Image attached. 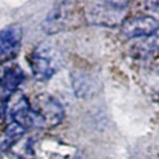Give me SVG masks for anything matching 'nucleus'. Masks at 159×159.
<instances>
[{"label": "nucleus", "instance_id": "obj_5", "mask_svg": "<svg viewBox=\"0 0 159 159\" xmlns=\"http://www.w3.org/2000/svg\"><path fill=\"white\" fill-rule=\"evenodd\" d=\"M159 30V20L147 15H138L122 22L121 32L127 39L150 37Z\"/></svg>", "mask_w": 159, "mask_h": 159}, {"label": "nucleus", "instance_id": "obj_6", "mask_svg": "<svg viewBox=\"0 0 159 159\" xmlns=\"http://www.w3.org/2000/svg\"><path fill=\"white\" fill-rule=\"evenodd\" d=\"M22 29L19 25H10L0 31V62H6L19 53Z\"/></svg>", "mask_w": 159, "mask_h": 159}, {"label": "nucleus", "instance_id": "obj_3", "mask_svg": "<svg viewBox=\"0 0 159 159\" xmlns=\"http://www.w3.org/2000/svg\"><path fill=\"white\" fill-rule=\"evenodd\" d=\"M127 2L105 1L93 4L85 13V19L96 25L115 26L122 20Z\"/></svg>", "mask_w": 159, "mask_h": 159}, {"label": "nucleus", "instance_id": "obj_7", "mask_svg": "<svg viewBox=\"0 0 159 159\" xmlns=\"http://www.w3.org/2000/svg\"><path fill=\"white\" fill-rule=\"evenodd\" d=\"M72 86L74 95L79 98H90L98 91L97 80L84 72H74L72 74Z\"/></svg>", "mask_w": 159, "mask_h": 159}, {"label": "nucleus", "instance_id": "obj_1", "mask_svg": "<svg viewBox=\"0 0 159 159\" xmlns=\"http://www.w3.org/2000/svg\"><path fill=\"white\" fill-rule=\"evenodd\" d=\"M29 65L37 80L50 79L61 66V55L52 42H42L34 48L29 56Z\"/></svg>", "mask_w": 159, "mask_h": 159}, {"label": "nucleus", "instance_id": "obj_2", "mask_svg": "<svg viewBox=\"0 0 159 159\" xmlns=\"http://www.w3.org/2000/svg\"><path fill=\"white\" fill-rule=\"evenodd\" d=\"M30 105L41 128H53L59 126L64 120L65 110L62 105L48 93L36 95Z\"/></svg>", "mask_w": 159, "mask_h": 159}, {"label": "nucleus", "instance_id": "obj_4", "mask_svg": "<svg viewBox=\"0 0 159 159\" xmlns=\"http://www.w3.org/2000/svg\"><path fill=\"white\" fill-rule=\"evenodd\" d=\"M74 2H61L53 8L43 20L42 29L46 34H56L70 29L75 24L74 17L78 18Z\"/></svg>", "mask_w": 159, "mask_h": 159}]
</instances>
